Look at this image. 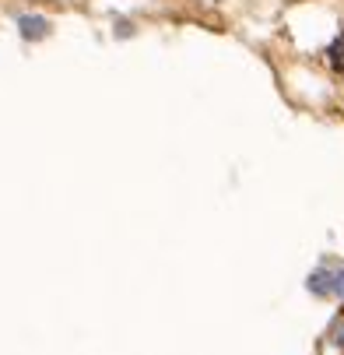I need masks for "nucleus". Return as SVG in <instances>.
Listing matches in <instances>:
<instances>
[{
    "instance_id": "nucleus-1",
    "label": "nucleus",
    "mask_w": 344,
    "mask_h": 355,
    "mask_svg": "<svg viewBox=\"0 0 344 355\" xmlns=\"http://www.w3.org/2000/svg\"><path fill=\"white\" fill-rule=\"evenodd\" d=\"M309 288L320 292V295H344V271L337 268H323L309 278Z\"/></svg>"
},
{
    "instance_id": "nucleus-3",
    "label": "nucleus",
    "mask_w": 344,
    "mask_h": 355,
    "mask_svg": "<svg viewBox=\"0 0 344 355\" xmlns=\"http://www.w3.org/2000/svg\"><path fill=\"white\" fill-rule=\"evenodd\" d=\"M21 25H25V35H39V28H42V21H32V18H25Z\"/></svg>"
},
{
    "instance_id": "nucleus-2",
    "label": "nucleus",
    "mask_w": 344,
    "mask_h": 355,
    "mask_svg": "<svg viewBox=\"0 0 344 355\" xmlns=\"http://www.w3.org/2000/svg\"><path fill=\"white\" fill-rule=\"evenodd\" d=\"M327 57H330V64H334V67H341V71H344V35H337V39L330 42Z\"/></svg>"
}]
</instances>
